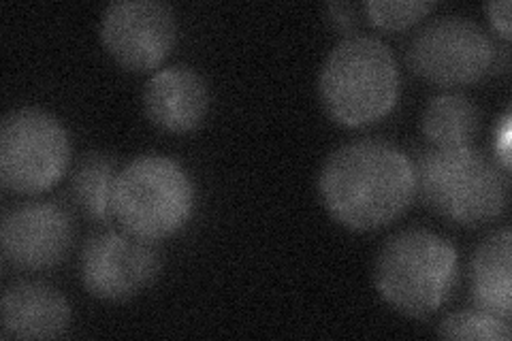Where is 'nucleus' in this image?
I'll return each instance as SVG.
<instances>
[{
  "label": "nucleus",
  "mask_w": 512,
  "mask_h": 341,
  "mask_svg": "<svg viewBox=\"0 0 512 341\" xmlns=\"http://www.w3.org/2000/svg\"><path fill=\"white\" fill-rule=\"evenodd\" d=\"M470 297L474 307L510 322L512 316V233H491L470 258Z\"/></svg>",
  "instance_id": "obj_13"
},
{
  "label": "nucleus",
  "mask_w": 512,
  "mask_h": 341,
  "mask_svg": "<svg viewBox=\"0 0 512 341\" xmlns=\"http://www.w3.org/2000/svg\"><path fill=\"white\" fill-rule=\"evenodd\" d=\"M510 141H512V128H510V111L495 124L493 128V160L510 173Z\"/></svg>",
  "instance_id": "obj_18"
},
{
  "label": "nucleus",
  "mask_w": 512,
  "mask_h": 341,
  "mask_svg": "<svg viewBox=\"0 0 512 341\" xmlns=\"http://www.w3.org/2000/svg\"><path fill=\"white\" fill-rule=\"evenodd\" d=\"M195 205V182L180 162L143 154L118 171L111 192V220L131 237L158 243L184 229Z\"/></svg>",
  "instance_id": "obj_5"
},
{
  "label": "nucleus",
  "mask_w": 512,
  "mask_h": 341,
  "mask_svg": "<svg viewBox=\"0 0 512 341\" xmlns=\"http://www.w3.org/2000/svg\"><path fill=\"white\" fill-rule=\"evenodd\" d=\"M327 22L338 32H352L357 28V9L350 3H329L325 7Z\"/></svg>",
  "instance_id": "obj_19"
},
{
  "label": "nucleus",
  "mask_w": 512,
  "mask_h": 341,
  "mask_svg": "<svg viewBox=\"0 0 512 341\" xmlns=\"http://www.w3.org/2000/svg\"><path fill=\"white\" fill-rule=\"evenodd\" d=\"M160 273L154 243L124 231L94 233L79 254V280L101 301H126L146 290Z\"/></svg>",
  "instance_id": "obj_9"
},
{
  "label": "nucleus",
  "mask_w": 512,
  "mask_h": 341,
  "mask_svg": "<svg viewBox=\"0 0 512 341\" xmlns=\"http://www.w3.org/2000/svg\"><path fill=\"white\" fill-rule=\"evenodd\" d=\"M118 177L116 158L101 152L88 154L73 173L71 194L82 214L94 222L111 220V192Z\"/></svg>",
  "instance_id": "obj_15"
},
{
  "label": "nucleus",
  "mask_w": 512,
  "mask_h": 341,
  "mask_svg": "<svg viewBox=\"0 0 512 341\" xmlns=\"http://www.w3.org/2000/svg\"><path fill=\"white\" fill-rule=\"evenodd\" d=\"M487 18L493 26V30L504 41H510V3L508 0H493L487 7Z\"/></svg>",
  "instance_id": "obj_20"
},
{
  "label": "nucleus",
  "mask_w": 512,
  "mask_h": 341,
  "mask_svg": "<svg viewBox=\"0 0 512 341\" xmlns=\"http://www.w3.org/2000/svg\"><path fill=\"white\" fill-rule=\"evenodd\" d=\"M107 54L131 73H150L178 41V22L169 5L156 0H118L107 5L99 24Z\"/></svg>",
  "instance_id": "obj_8"
},
{
  "label": "nucleus",
  "mask_w": 512,
  "mask_h": 341,
  "mask_svg": "<svg viewBox=\"0 0 512 341\" xmlns=\"http://www.w3.org/2000/svg\"><path fill=\"white\" fill-rule=\"evenodd\" d=\"M69 211L52 201L22 203L9 209L0 224L5 261L24 271H45L60 265L73 246Z\"/></svg>",
  "instance_id": "obj_10"
},
{
  "label": "nucleus",
  "mask_w": 512,
  "mask_h": 341,
  "mask_svg": "<svg viewBox=\"0 0 512 341\" xmlns=\"http://www.w3.org/2000/svg\"><path fill=\"white\" fill-rule=\"evenodd\" d=\"M406 60L412 73L429 84L455 88L483 79L493 67L495 50L476 22L448 15L416 32Z\"/></svg>",
  "instance_id": "obj_7"
},
{
  "label": "nucleus",
  "mask_w": 512,
  "mask_h": 341,
  "mask_svg": "<svg viewBox=\"0 0 512 341\" xmlns=\"http://www.w3.org/2000/svg\"><path fill=\"white\" fill-rule=\"evenodd\" d=\"M436 7L431 0H370L363 5V11L376 28L397 32L419 24Z\"/></svg>",
  "instance_id": "obj_17"
},
{
  "label": "nucleus",
  "mask_w": 512,
  "mask_h": 341,
  "mask_svg": "<svg viewBox=\"0 0 512 341\" xmlns=\"http://www.w3.org/2000/svg\"><path fill=\"white\" fill-rule=\"evenodd\" d=\"M457 282V250L442 235L406 229L382 243L374 261V286L384 303L408 318L436 314Z\"/></svg>",
  "instance_id": "obj_4"
},
{
  "label": "nucleus",
  "mask_w": 512,
  "mask_h": 341,
  "mask_svg": "<svg viewBox=\"0 0 512 341\" xmlns=\"http://www.w3.org/2000/svg\"><path fill=\"white\" fill-rule=\"evenodd\" d=\"M438 337L455 341H508L512 337L510 322L489 312L461 310L448 314L438 324Z\"/></svg>",
  "instance_id": "obj_16"
},
{
  "label": "nucleus",
  "mask_w": 512,
  "mask_h": 341,
  "mask_svg": "<svg viewBox=\"0 0 512 341\" xmlns=\"http://www.w3.org/2000/svg\"><path fill=\"white\" fill-rule=\"evenodd\" d=\"M316 188L327 214L357 233L389 226L416 197L412 160L380 139L350 141L333 150L320 167Z\"/></svg>",
  "instance_id": "obj_1"
},
{
  "label": "nucleus",
  "mask_w": 512,
  "mask_h": 341,
  "mask_svg": "<svg viewBox=\"0 0 512 341\" xmlns=\"http://www.w3.org/2000/svg\"><path fill=\"white\" fill-rule=\"evenodd\" d=\"M402 77L389 45L352 35L329 52L318 75V96L340 126L361 128L387 118L397 105Z\"/></svg>",
  "instance_id": "obj_3"
},
{
  "label": "nucleus",
  "mask_w": 512,
  "mask_h": 341,
  "mask_svg": "<svg viewBox=\"0 0 512 341\" xmlns=\"http://www.w3.org/2000/svg\"><path fill=\"white\" fill-rule=\"evenodd\" d=\"M480 128L478 107L463 94L434 96L423 109L421 131L431 148H466Z\"/></svg>",
  "instance_id": "obj_14"
},
{
  "label": "nucleus",
  "mask_w": 512,
  "mask_h": 341,
  "mask_svg": "<svg viewBox=\"0 0 512 341\" xmlns=\"http://www.w3.org/2000/svg\"><path fill=\"white\" fill-rule=\"evenodd\" d=\"M71 305L43 282L11 284L0 301L3 339H56L71 327Z\"/></svg>",
  "instance_id": "obj_12"
},
{
  "label": "nucleus",
  "mask_w": 512,
  "mask_h": 341,
  "mask_svg": "<svg viewBox=\"0 0 512 341\" xmlns=\"http://www.w3.org/2000/svg\"><path fill=\"white\" fill-rule=\"evenodd\" d=\"M419 199L459 226H485L504 216L508 173L480 150L425 148L412 160Z\"/></svg>",
  "instance_id": "obj_2"
},
{
  "label": "nucleus",
  "mask_w": 512,
  "mask_h": 341,
  "mask_svg": "<svg viewBox=\"0 0 512 341\" xmlns=\"http://www.w3.org/2000/svg\"><path fill=\"white\" fill-rule=\"evenodd\" d=\"M143 109L160 131L186 135L199 128L210 111V88L195 69L173 64L148 79Z\"/></svg>",
  "instance_id": "obj_11"
},
{
  "label": "nucleus",
  "mask_w": 512,
  "mask_h": 341,
  "mask_svg": "<svg viewBox=\"0 0 512 341\" xmlns=\"http://www.w3.org/2000/svg\"><path fill=\"white\" fill-rule=\"evenodd\" d=\"M71 162V137L56 116L39 107L7 113L0 126V182L13 194L54 188Z\"/></svg>",
  "instance_id": "obj_6"
}]
</instances>
